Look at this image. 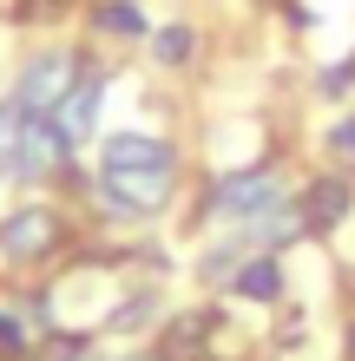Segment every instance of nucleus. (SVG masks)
Returning <instances> with one entry per match:
<instances>
[{"mask_svg":"<svg viewBox=\"0 0 355 361\" xmlns=\"http://www.w3.org/2000/svg\"><path fill=\"white\" fill-rule=\"evenodd\" d=\"M66 86H73V66L59 53H47V59H33L27 73H20V86H13V112H20V125H33V118H53V105L66 99Z\"/></svg>","mask_w":355,"mask_h":361,"instance_id":"obj_1","label":"nucleus"},{"mask_svg":"<svg viewBox=\"0 0 355 361\" xmlns=\"http://www.w3.org/2000/svg\"><path fill=\"white\" fill-rule=\"evenodd\" d=\"M59 243V217L47 204H27V210H13L7 224H0V250H7L13 263H33V257H47V250Z\"/></svg>","mask_w":355,"mask_h":361,"instance_id":"obj_2","label":"nucleus"},{"mask_svg":"<svg viewBox=\"0 0 355 361\" xmlns=\"http://www.w3.org/2000/svg\"><path fill=\"white\" fill-rule=\"evenodd\" d=\"M59 158H66V138L53 132V118L20 125V138L7 145V171H13V178H47Z\"/></svg>","mask_w":355,"mask_h":361,"instance_id":"obj_3","label":"nucleus"},{"mask_svg":"<svg viewBox=\"0 0 355 361\" xmlns=\"http://www.w3.org/2000/svg\"><path fill=\"white\" fill-rule=\"evenodd\" d=\"M277 178L270 171H237V178H224L217 190H211V204L217 210H231V217H263V210H277Z\"/></svg>","mask_w":355,"mask_h":361,"instance_id":"obj_4","label":"nucleus"},{"mask_svg":"<svg viewBox=\"0 0 355 361\" xmlns=\"http://www.w3.org/2000/svg\"><path fill=\"white\" fill-rule=\"evenodd\" d=\"M99 190H106L119 210H158L172 197V171H106Z\"/></svg>","mask_w":355,"mask_h":361,"instance_id":"obj_5","label":"nucleus"},{"mask_svg":"<svg viewBox=\"0 0 355 361\" xmlns=\"http://www.w3.org/2000/svg\"><path fill=\"white\" fill-rule=\"evenodd\" d=\"M99 99H106V86H99V79H73V86H66V99L53 105V132L66 138V152H73V145L92 132V118H99Z\"/></svg>","mask_w":355,"mask_h":361,"instance_id":"obj_6","label":"nucleus"},{"mask_svg":"<svg viewBox=\"0 0 355 361\" xmlns=\"http://www.w3.org/2000/svg\"><path fill=\"white\" fill-rule=\"evenodd\" d=\"M106 171H172V145H158L145 132H119L106 138Z\"/></svg>","mask_w":355,"mask_h":361,"instance_id":"obj_7","label":"nucleus"},{"mask_svg":"<svg viewBox=\"0 0 355 361\" xmlns=\"http://www.w3.org/2000/svg\"><path fill=\"white\" fill-rule=\"evenodd\" d=\"M342 217H349V184H342V178H323V184L303 197V230H336Z\"/></svg>","mask_w":355,"mask_h":361,"instance_id":"obj_8","label":"nucleus"},{"mask_svg":"<svg viewBox=\"0 0 355 361\" xmlns=\"http://www.w3.org/2000/svg\"><path fill=\"white\" fill-rule=\"evenodd\" d=\"M231 289L243 295V302H277V295H283V269L270 263V257H257V263H243V269H237V283H231Z\"/></svg>","mask_w":355,"mask_h":361,"instance_id":"obj_9","label":"nucleus"},{"mask_svg":"<svg viewBox=\"0 0 355 361\" xmlns=\"http://www.w3.org/2000/svg\"><path fill=\"white\" fill-rule=\"evenodd\" d=\"M99 27H106V33H125V39H132V33H145V13L132 7V0H106V7H99Z\"/></svg>","mask_w":355,"mask_h":361,"instance_id":"obj_10","label":"nucleus"},{"mask_svg":"<svg viewBox=\"0 0 355 361\" xmlns=\"http://www.w3.org/2000/svg\"><path fill=\"white\" fill-rule=\"evenodd\" d=\"M33 348V335H27V322H20L13 309H0V355H27Z\"/></svg>","mask_w":355,"mask_h":361,"instance_id":"obj_11","label":"nucleus"},{"mask_svg":"<svg viewBox=\"0 0 355 361\" xmlns=\"http://www.w3.org/2000/svg\"><path fill=\"white\" fill-rule=\"evenodd\" d=\"M152 53L164 59V66H178V59H191V33H184V27H164V33L152 39Z\"/></svg>","mask_w":355,"mask_h":361,"instance_id":"obj_12","label":"nucleus"},{"mask_svg":"<svg viewBox=\"0 0 355 361\" xmlns=\"http://www.w3.org/2000/svg\"><path fill=\"white\" fill-rule=\"evenodd\" d=\"M329 145H336V152H342V158H355V118H342V125H336V132H329Z\"/></svg>","mask_w":355,"mask_h":361,"instance_id":"obj_13","label":"nucleus"},{"mask_svg":"<svg viewBox=\"0 0 355 361\" xmlns=\"http://www.w3.org/2000/svg\"><path fill=\"white\" fill-rule=\"evenodd\" d=\"M349 79H355V59H349V66H336V73H323V92H342Z\"/></svg>","mask_w":355,"mask_h":361,"instance_id":"obj_14","label":"nucleus"},{"mask_svg":"<svg viewBox=\"0 0 355 361\" xmlns=\"http://www.w3.org/2000/svg\"><path fill=\"white\" fill-rule=\"evenodd\" d=\"M132 361H158V355H132Z\"/></svg>","mask_w":355,"mask_h":361,"instance_id":"obj_15","label":"nucleus"}]
</instances>
